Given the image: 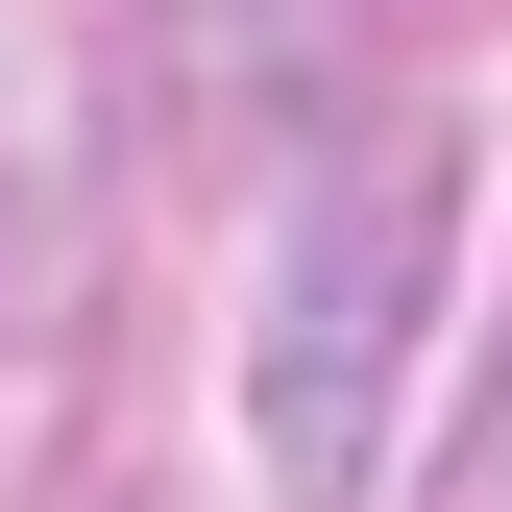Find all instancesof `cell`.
Returning a JSON list of instances; mask_svg holds the SVG:
<instances>
[{
  "label": "cell",
  "instance_id": "7a4b0ae2",
  "mask_svg": "<svg viewBox=\"0 0 512 512\" xmlns=\"http://www.w3.org/2000/svg\"><path fill=\"white\" fill-rule=\"evenodd\" d=\"M342 25L366 0H171V122H196V147H293V122L342 98Z\"/></svg>",
  "mask_w": 512,
  "mask_h": 512
},
{
  "label": "cell",
  "instance_id": "6da1fadb",
  "mask_svg": "<svg viewBox=\"0 0 512 512\" xmlns=\"http://www.w3.org/2000/svg\"><path fill=\"white\" fill-rule=\"evenodd\" d=\"M439 244H464V122H391L269 220V317H244V439H269V512H366V415H391Z\"/></svg>",
  "mask_w": 512,
  "mask_h": 512
}]
</instances>
